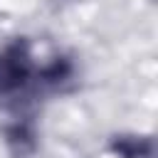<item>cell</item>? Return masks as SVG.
<instances>
[{
	"instance_id": "7a4b0ae2",
	"label": "cell",
	"mask_w": 158,
	"mask_h": 158,
	"mask_svg": "<svg viewBox=\"0 0 158 158\" xmlns=\"http://www.w3.org/2000/svg\"><path fill=\"white\" fill-rule=\"evenodd\" d=\"M5 143H7V148H10L15 156L25 158V156H30V153L37 148L35 128H32L27 121H15L12 126L5 128Z\"/></svg>"
},
{
	"instance_id": "3957f363",
	"label": "cell",
	"mask_w": 158,
	"mask_h": 158,
	"mask_svg": "<svg viewBox=\"0 0 158 158\" xmlns=\"http://www.w3.org/2000/svg\"><path fill=\"white\" fill-rule=\"evenodd\" d=\"M69 77H72V64H69L64 57H57L54 62L44 64V67L37 72V81H40L42 86H47V89L62 86Z\"/></svg>"
},
{
	"instance_id": "6da1fadb",
	"label": "cell",
	"mask_w": 158,
	"mask_h": 158,
	"mask_svg": "<svg viewBox=\"0 0 158 158\" xmlns=\"http://www.w3.org/2000/svg\"><path fill=\"white\" fill-rule=\"evenodd\" d=\"M35 77L32 54L25 40L10 42L0 49V94L10 96L22 91Z\"/></svg>"
},
{
	"instance_id": "277c9868",
	"label": "cell",
	"mask_w": 158,
	"mask_h": 158,
	"mask_svg": "<svg viewBox=\"0 0 158 158\" xmlns=\"http://www.w3.org/2000/svg\"><path fill=\"white\" fill-rule=\"evenodd\" d=\"M116 153L123 158H146L148 156V141H136V138H121L116 143Z\"/></svg>"
}]
</instances>
